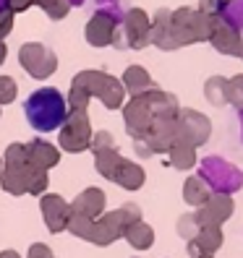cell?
<instances>
[{"mask_svg": "<svg viewBox=\"0 0 243 258\" xmlns=\"http://www.w3.org/2000/svg\"><path fill=\"white\" fill-rule=\"evenodd\" d=\"M0 180L3 188L13 196L21 193H34L39 196L47 188V172L29 159V151L24 144H11L6 151V167L0 170Z\"/></svg>", "mask_w": 243, "mask_h": 258, "instance_id": "cell-1", "label": "cell"}, {"mask_svg": "<svg viewBox=\"0 0 243 258\" xmlns=\"http://www.w3.org/2000/svg\"><path fill=\"white\" fill-rule=\"evenodd\" d=\"M141 219V211L136 204H126L120 206L118 211H110V214H102L97 217L94 222H86V219H71L68 222V230L81 237V240H89L94 245H110L113 240L123 237L126 227H131L133 222Z\"/></svg>", "mask_w": 243, "mask_h": 258, "instance_id": "cell-2", "label": "cell"}, {"mask_svg": "<svg viewBox=\"0 0 243 258\" xmlns=\"http://www.w3.org/2000/svg\"><path fill=\"white\" fill-rule=\"evenodd\" d=\"M24 115L29 120V125L39 133H50L58 131L66 123L68 115V104L66 97L58 89H37L34 94H29V99L24 102Z\"/></svg>", "mask_w": 243, "mask_h": 258, "instance_id": "cell-3", "label": "cell"}, {"mask_svg": "<svg viewBox=\"0 0 243 258\" xmlns=\"http://www.w3.org/2000/svg\"><path fill=\"white\" fill-rule=\"evenodd\" d=\"M71 92L84 94L86 99L100 97L102 104H105L108 110H118L120 104H123L126 89H123V84H120L115 76H110V73H102V71H81V73L73 79Z\"/></svg>", "mask_w": 243, "mask_h": 258, "instance_id": "cell-4", "label": "cell"}, {"mask_svg": "<svg viewBox=\"0 0 243 258\" xmlns=\"http://www.w3.org/2000/svg\"><path fill=\"white\" fill-rule=\"evenodd\" d=\"M170 26H173V37L178 42V47H186L193 42H209L212 32L217 26L215 16L196 11V8H178L170 16Z\"/></svg>", "mask_w": 243, "mask_h": 258, "instance_id": "cell-5", "label": "cell"}, {"mask_svg": "<svg viewBox=\"0 0 243 258\" xmlns=\"http://www.w3.org/2000/svg\"><path fill=\"white\" fill-rule=\"evenodd\" d=\"M199 177L209 185L212 193L233 196L243 188V172L222 157H204L199 164Z\"/></svg>", "mask_w": 243, "mask_h": 258, "instance_id": "cell-6", "label": "cell"}, {"mask_svg": "<svg viewBox=\"0 0 243 258\" xmlns=\"http://www.w3.org/2000/svg\"><path fill=\"white\" fill-rule=\"evenodd\" d=\"M212 136V120L196 110H180L175 117V141L188 146H204Z\"/></svg>", "mask_w": 243, "mask_h": 258, "instance_id": "cell-7", "label": "cell"}, {"mask_svg": "<svg viewBox=\"0 0 243 258\" xmlns=\"http://www.w3.org/2000/svg\"><path fill=\"white\" fill-rule=\"evenodd\" d=\"M89 141H92V125H89L86 110H68L66 123L60 125V146L71 154H79L89 149Z\"/></svg>", "mask_w": 243, "mask_h": 258, "instance_id": "cell-8", "label": "cell"}, {"mask_svg": "<svg viewBox=\"0 0 243 258\" xmlns=\"http://www.w3.org/2000/svg\"><path fill=\"white\" fill-rule=\"evenodd\" d=\"M19 63L29 76H34V79H47V76L55 73V68H58V57L50 47H44L39 42H26L19 50Z\"/></svg>", "mask_w": 243, "mask_h": 258, "instance_id": "cell-9", "label": "cell"}, {"mask_svg": "<svg viewBox=\"0 0 243 258\" xmlns=\"http://www.w3.org/2000/svg\"><path fill=\"white\" fill-rule=\"evenodd\" d=\"M123 120H126V131H128V136H131L133 141L147 139L149 128L155 125V120H157L155 110H152V104L147 99V94L133 97L126 104V107H123Z\"/></svg>", "mask_w": 243, "mask_h": 258, "instance_id": "cell-10", "label": "cell"}, {"mask_svg": "<svg viewBox=\"0 0 243 258\" xmlns=\"http://www.w3.org/2000/svg\"><path fill=\"white\" fill-rule=\"evenodd\" d=\"M235 204L233 196H222V193H212L209 201L193 211V219L199 227H222L227 219L233 217Z\"/></svg>", "mask_w": 243, "mask_h": 258, "instance_id": "cell-11", "label": "cell"}, {"mask_svg": "<svg viewBox=\"0 0 243 258\" xmlns=\"http://www.w3.org/2000/svg\"><path fill=\"white\" fill-rule=\"evenodd\" d=\"M149 26H152V19L141 8L126 11L123 21H120V34H123V39H126V47L144 50L149 44Z\"/></svg>", "mask_w": 243, "mask_h": 258, "instance_id": "cell-12", "label": "cell"}, {"mask_svg": "<svg viewBox=\"0 0 243 258\" xmlns=\"http://www.w3.org/2000/svg\"><path fill=\"white\" fill-rule=\"evenodd\" d=\"M105 211V193L100 188H86L79 199L71 204V219H86L94 222Z\"/></svg>", "mask_w": 243, "mask_h": 258, "instance_id": "cell-13", "label": "cell"}, {"mask_svg": "<svg viewBox=\"0 0 243 258\" xmlns=\"http://www.w3.org/2000/svg\"><path fill=\"white\" fill-rule=\"evenodd\" d=\"M42 217L50 232H63L71 222V206L60 196H42Z\"/></svg>", "mask_w": 243, "mask_h": 258, "instance_id": "cell-14", "label": "cell"}, {"mask_svg": "<svg viewBox=\"0 0 243 258\" xmlns=\"http://www.w3.org/2000/svg\"><path fill=\"white\" fill-rule=\"evenodd\" d=\"M170 16L173 11L168 8H160L152 19V26H149V44H157L160 50H178V42L173 37V26H170Z\"/></svg>", "mask_w": 243, "mask_h": 258, "instance_id": "cell-15", "label": "cell"}, {"mask_svg": "<svg viewBox=\"0 0 243 258\" xmlns=\"http://www.w3.org/2000/svg\"><path fill=\"white\" fill-rule=\"evenodd\" d=\"M118 21H113L110 16H105V13H94L92 19L86 24V42L92 44V47H108L113 44L115 34H118Z\"/></svg>", "mask_w": 243, "mask_h": 258, "instance_id": "cell-16", "label": "cell"}, {"mask_svg": "<svg viewBox=\"0 0 243 258\" xmlns=\"http://www.w3.org/2000/svg\"><path fill=\"white\" fill-rule=\"evenodd\" d=\"M222 245V230L220 227H199L193 240H188V255L196 258L202 253H215Z\"/></svg>", "mask_w": 243, "mask_h": 258, "instance_id": "cell-17", "label": "cell"}, {"mask_svg": "<svg viewBox=\"0 0 243 258\" xmlns=\"http://www.w3.org/2000/svg\"><path fill=\"white\" fill-rule=\"evenodd\" d=\"M209 42H212V47H215L217 52H222V55L238 57V52H240V34L233 32L230 26H225L220 19H217V26H215V32H212Z\"/></svg>", "mask_w": 243, "mask_h": 258, "instance_id": "cell-18", "label": "cell"}, {"mask_svg": "<svg viewBox=\"0 0 243 258\" xmlns=\"http://www.w3.org/2000/svg\"><path fill=\"white\" fill-rule=\"evenodd\" d=\"M144 180H147L144 170H141L136 162H128V159H120L118 170H115V175H113V183L123 185L126 190H139V188L144 185Z\"/></svg>", "mask_w": 243, "mask_h": 258, "instance_id": "cell-19", "label": "cell"}, {"mask_svg": "<svg viewBox=\"0 0 243 258\" xmlns=\"http://www.w3.org/2000/svg\"><path fill=\"white\" fill-rule=\"evenodd\" d=\"M123 89L126 92H131V97H141V94H147V92H152L155 89V81H152V76L141 68V66H131V68H126V73H123Z\"/></svg>", "mask_w": 243, "mask_h": 258, "instance_id": "cell-20", "label": "cell"}, {"mask_svg": "<svg viewBox=\"0 0 243 258\" xmlns=\"http://www.w3.org/2000/svg\"><path fill=\"white\" fill-rule=\"evenodd\" d=\"M26 151H29V159H32V162L39 167V170H44V172H47L53 164H58V159H60L58 149H55L50 141H42V139L29 141Z\"/></svg>", "mask_w": 243, "mask_h": 258, "instance_id": "cell-21", "label": "cell"}, {"mask_svg": "<svg viewBox=\"0 0 243 258\" xmlns=\"http://www.w3.org/2000/svg\"><path fill=\"white\" fill-rule=\"evenodd\" d=\"M209 196H212V190H209V185L204 183L199 175L188 177L186 183H183V201H186L188 206H196V209L204 206V204L209 201Z\"/></svg>", "mask_w": 243, "mask_h": 258, "instance_id": "cell-22", "label": "cell"}, {"mask_svg": "<svg viewBox=\"0 0 243 258\" xmlns=\"http://www.w3.org/2000/svg\"><path fill=\"white\" fill-rule=\"evenodd\" d=\"M123 237L131 242V248H136V250H147V248H152V242H155V230H152L149 224H144V222L139 219V222H133L131 227H126Z\"/></svg>", "mask_w": 243, "mask_h": 258, "instance_id": "cell-23", "label": "cell"}, {"mask_svg": "<svg viewBox=\"0 0 243 258\" xmlns=\"http://www.w3.org/2000/svg\"><path fill=\"white\" fill-rule=\"evenodd\" d=\"M217 19L243 37V0H225V6H222Z\"/></svg>", "mask_w": 243, "mask_h": 258, "instance_id": "cell-24", "label": "cell"}, {"mask_svg": "<svg viewBox=\"0 0 243 258\" xmlns=\"http://www.w3.org/2000/svg\"><path fill=\"white\" fill-rule=\"evenodd\" d=\"M170 157V164L175 167V170H191V167L196 164V149L183 144V141H175L168 151Z\"/></svg>", "mask_w": 243, "mask_h": 258, "instance_id": "cell-25", "label": "cell"}, {"mask_svg": "<svg viewBox=\"0 0 243 258\" xmlns=\"http://www.w3.org/2000/svg\"><path fill=\"white\" fill-rule=\"evenodd\" d=\"M225 89H227V79H222V76H212V79H207L204 97H207V102L212 104V107H225L227 104Z\"/></svg>", "mask_w": 243, "mask_h": 258, "instance_id": "cell-26", "label": "cell"}, {"mask_svg": "<svg viewBox=\"0 0 243 258\" xmlns=\"http://www.w3.org/2000/svg\"><path fill=\"white\" fill-rule=\"evenodd\" d=\"M94 157H97V170H100V175L108 177V180H113L120 159H123V157H120V151H118V146H110V149H105V151H97Z\"/></svg>", "mask_w": 243, "mask_h": 258, "instance_id": "cell-27", "label": "cell"}, {"mask_svg": "<svg viewBox=\"0 0 243 258\" xmlns=\"http://www.w3.org/2000/svg\"><path fill=\"white\" fill-rule=\"evenodd\" d=\"M227 104H233L235 110H243V73L233 76V79H227Z\"/></svg>", "mask_w": 243, "mask_h": 258, "instance_id": "cell-28", "label": "cell"}, {"mask_svg": "<svg viewBox=\"0 0 243 258\" xmlns=\"http://www.w3.org/2000/svg\"><path fill=\"white\" fill-rule=\"evenodd\" d=\"M94 8L97 13H105V16H110L113 21H123V0H94Z\"/></svg>", "mask_w": 243, "mask_h": 258, "instance_id": "cell-29", "label": "cell"}, {"mask_svg": "<svg viewBox=\"0 0 243 258\" xmlns=\"http://www.w3.org/2000/svg\"><path fill=\"white\" fill-rule=\"evenodd\" d=\"M34 3H37L44 13H47L50 19H55V21H58V19H63L66 13H68V8H71L66 0H34Z\"/></svg>", "mask_w": 243, "mask_h": 258, "instance_id": "cell-30", "label": "cell"}, {"mask_svg": "<svg viewBox=\"0 0 243 258\" xmlns=\"http://www.w3.org/2000/svg\"><path fill=\"white\" fill-rule=\"evenodd\" d=\"M16 92H19L16 81L11 76H0V104H11L16 99Z\"/></svg>", "mask_w": 243, "mask_h": 258, "instance_id": "cell-31", "label": "cell"}, {"mask_svg": "<svg viewBox=\"0 0 243 258\" xmlns=\"http://www.w3.org/2000/svg\"><path fill=\"white\" fill-rule=\"evenodd\" d=\"M196 232H199V224H196L193 214H186V217H180V219H178V235L183 237L186 242H188V240H193V237H196Z\"/></svg>", "mask_w": 243, "mask_h": 258, "instance_id": "cell-32", "label": "cell"}, {"mask_svg": "<svg viewBox=\"0 0 243 258\" xmlns=\"http://www.w3.org/2000/svg\"><path fill=\"white\" fill-rule=\"evenodd\" d=\"M110 146H115V141H113V136L108 133V131H100V133H94L92 136V141H89V149L94 151H105V149H110Z\"/></svg>", "mask_w": 243, "mask_h": 258, "instance_id": "cell-33", "label": "cell"}, {"mask_svg": "<svg viewBox=\"0 0 243 258\" xmlns=\"http://www.w3.org/2000/svg\"><path fill=\"white\" fill-rule=\"evenodd\" d=\"M222 6H225V0H199V8H196V11H202V13H207V16H215L217 19Z\"/></svg>", "mask_w": 243, "mask_h": 258, "instance_id": "cell-34", "label": "cell"}, {"mask_svg": "<svg viewBox=\"0 0 243 258\" xmlns=\"http://www.w3.org/2000/svg\"><path fill=\"white\" fill-rule=\"evenodd\" d=\"M11 29H13V13H11V11L0 13V42L11 34Z\"/></svg>", "mask_w": 243, "mask_h": 258, "instance_id": "cell-35", "label": "cell"}, {"mask_svg": "<svg viewBox=\"0 0 243 258\" xmlns=\"http://www.w3.org/2000/svg\"><path fill=\"white\" fill-rule=\"evenodd\" d=\"M29 258H53V253H50L47 245H42V242H34V245L29 248Z\"/></svg>", "mask_w": 243, "mask_h": 258, "instance_id": "cell-36", "label": "cell"}, {"mask_svg": "<svg viewBox=\"0 0 243 258\" xmlns=\"http://www.w3.org/2000/svg\"><path fill=\"white\" fill-rule=\"evenodd\" d=\"M29 6H34V0H8V8L13 13H19V11H26Z\"/></svg>", "mask_w": 243, "mask_h": 258, "instance_id": "cell-37", "label": "cell"}, {"mask_svg": "<svg viewBox=\"0 0 243 258\" xmlns=\"http://www.w3.org/2000/svg\"><path fill=\"white\" fill-rule=\"evenodd\" d=\"M238 133H240V144H243V110H238Z\"/></svg>", "mask_w": 243, "mask_h": 258, "instance_id": "cell-38", "label": "cell"}, {"mask_svg": "<svg viewBox=\"0 0 243 258\" xmlns=\"http://www.w3.org/2000/svg\"><path fill=\"white\" fill-rule=\"evenodd\" d=\"M0 258H19V253L16 250H3V253H0Z\"/></svg>", "mask_w": 243, "mask_h": 258, "instance_id": "cell-39", "label": "cell"}, {"mask_svg": "<svg viewBox=\"0 0 243 258\" xmlns=\"http://www.w3.org/2000/svg\"><path fill=\"white\" fill-rule=\"evenodd\" d=\"M66 3H68V6H73V8H79V6H84V3H86V0H66Z\"/></svg>", "mask_w": 243, "mask_h": 258, "instance_id": "cell-40", "label": "cell"}, {"mask_svg": "<svg viewBox=\"0 0 243 258\" xmlns=\"http://www.w3.org/2000/svg\"><path fill=\"white\" fill-rule=\"evenodd\" d=\"M6 11H11V8H8V0H0V13H6ZM11 13H13V11H11Z\"/></svg>", "mask_w": 243, "mask_h": 258, "instance_id": "cell-41", "label": "cell"}, {"mask_svg": "<svg viewBox=\"0 0 243 258\" xmlns=\"http://www.w3.org/2000/svg\"><path fill=\"white\" fill-rule=\"evenodd\" d=\"M3 60H6V44L0 42V63H3Z\"/></svg>", "mask_w": 243, "mask_h": 258, "instance_id": "cell-42", "label": "cell"}, {"mask_svg": "<svg viewBox=\"0 0 243 258\" xmlns=\"http://www.w3.org/2000/svg\"><path fill=\"white\" fill-rule=\"evenodd\" d=\"M196 258H215V255H212V253H202V255H196Z\"/></svg>", "mask_w": 243, "mask_h": 258, "instance_id": "cell-43", "label": "cell"}, {"mask_svg": "<svg viewBox=\"0 0 243 258\" xmlns=\"http://www.w3.org/2000/svg\"><path fill=\"white\" fill-rule=\"evenodd\" d=\"M238 57L243 60V37H240V52H238Z\"/></svg>", "mask_w": 243, "mask_h": 258, "instance_id": "cell-44", "label": "cell"}, {"mask_svg": "<svg viewBox=\"0 0 243 258\" xmlns=\"http://www.w3.org/2000/svg\"><path fill=\"white\" fill-rule=\"evenodd\" d=\"M0 170H3V167H0Z\"/></svg>", "mask_w": 243, "mask_h": 258, "instance_id": "cell-45", "label": "cell"}]
</instances>
